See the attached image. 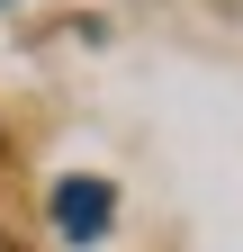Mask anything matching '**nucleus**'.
<instances>
[{"label":"nucleus","instance_id":"obj_1","mask_svg":"<svg viewBox=\"0 0 243 252\" xmlns=\"http://www.w3.org/2000/svg\"><path fill=\"white\" fill-rule=\"evenodd\" d=\"M108 207H117L108 180H63V189H54V225H63L72 243H99L108 234Z\"/></svg>","mask_w":243,"mask_h":252}]
</instances>
